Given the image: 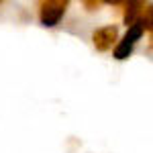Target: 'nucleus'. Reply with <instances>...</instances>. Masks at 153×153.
<instances>
[{
    "instance_id": "obj_1",
    "label": "nucleus",
    "mask_w": 153,
    "mask_h": 153,
    "mask_svg": "<svg viewBox=\"0 0 153 153\" xmlns=\"http://www.w3.org/2000/svg\"><path fill=\"white\" fill-rule=\"evenodd\" d=\"M145 29H147V25H145V21H143V19H139L135 25H131L129 31L125 33V37L118 41V45L114 47V57H117V59H127V57H129L131 53H133L135 43H137V41L143 37Z\"/></svg>"
},
{
    "instance_id": "obj_2",
    "label": "nucleus",
    "mask_w": 153,
    "mask_h": 153,
    "mask_svg": "<svg viewBox=\"0 0 153 153\" xmlns=\"http://www.w3.org/2000/svg\"><path fill=\"white\" fill-rule=\"evenodd\" d=\"M68 2L63 0H49L41 4V25L43 27H55L61 21V16L65 14Z\"/></svg>"
},
{
    "instance_id": "obj_3",
    "label": "nucleus",
    "mask_w": 153,
    "mask_h": 153,
    "mask_svg": "<svg viewBox=\"0 0 153 153\" xmlns=\"http://www.w3.org/2000/svg\"><path fill=\"white\" fill-rule=\"evenodd\" d=\"M117 25H106V27H102V29H98V31H94V47L98 49V51H106V49L112 47V43L117 41Z\"/></svg>"
},
{
    "instance_id": "obj_4",
    "label": "nucleus",
    "mask_w": 153,
    "mask_h": 153,
    "mask_svg": "<svg viewBox=\"0 0 153 153\" xmlns=\"http://www.w3.org/2000/svg\"><path fill=\"white\" fill-rule=\"evenodd\" d=\"M139 6H141L139 2L127 4V12H125V25H127V27H131V25H135L137 21H139V12H141Z\"/></svg>"
}]
</instances>
